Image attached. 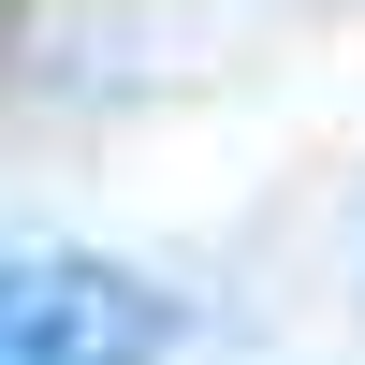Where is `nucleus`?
<instances>
[{"instance_id":"f257e3e1","label":"nucleus","mask_w":365,"mask_h":365,"mask_svg":"<svg viewBox=\"0 0 365 365\" xmlns=\"http://www.w3.org/2000/svg\"><path fill=\"white\" fill-rule=\"evenodd\" d=\"M175 307L103 249H15L0 263V365H161Z\"/></svg>"}]
</instances>
